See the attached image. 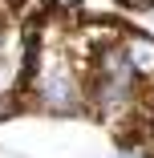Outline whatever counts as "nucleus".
<instances>
[{
  "label": "nucleus",
  "mask_w": 154,
  "mask_h": 158,
  "mask_svg": "<svg viewBox=\"0 0 154 158\" xmlns=\"http://www.w3.org/2000/svg\"><path fill=\"white\" fill-rule=\"evenodd\" d=\"M118 4L126 8V12H150V8H154V0H118Z\"/></svg>",
  "instance_id": "1"
}]
</instances>
